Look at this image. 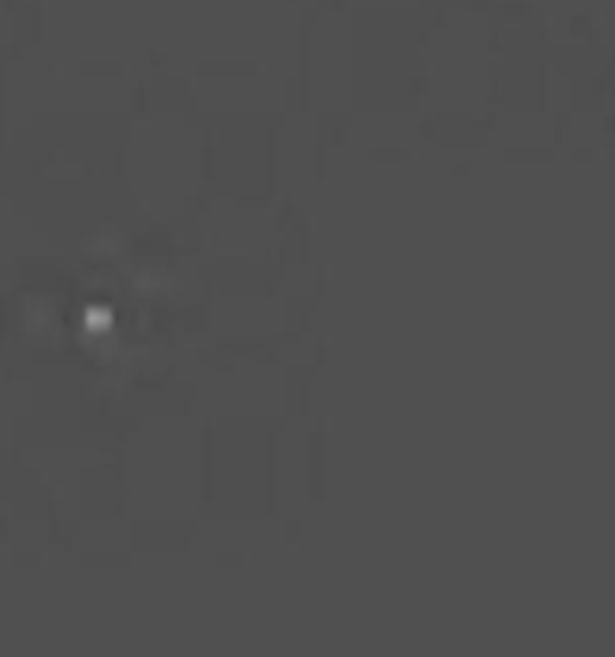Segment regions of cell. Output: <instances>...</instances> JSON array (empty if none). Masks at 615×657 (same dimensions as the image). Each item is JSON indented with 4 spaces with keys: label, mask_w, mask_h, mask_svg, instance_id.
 <instances>
[]
</instances>
